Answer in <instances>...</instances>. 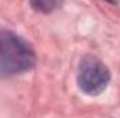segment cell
<instances>
[{
	"mask_svg": "<svg viewBox=\"0 0 120 118\" xmlns=\"http://www.w3.org/2000/svg\"><path fill=\"white\" fill-rule=\"evenodd\" d=\"M35 53L27 40L10 31L0 32V75H20L34 68Z\"/></svg>",
	"mask_w": 120,
	"mask_h": 118,
	"instance_id": "1",
	"label": "cell"
},
{
	"mask_svg": "<svg viewBox=\"0 0 120 118\" xmlns=\"http://www.w3.org/2000/svg\"><path fill=\"white\" fill-rule=\"evenodd\" d=\"M110 82L109 68L96 57L87 56L81 60L77 74L78 88L90 96H98Z\"/></svg>",
	"mask_w": 120,
	"mask_h": 118,
	"instance_id": "2",
	"label": "cell"
},
{
	"mask_svg": "<svg viewBox=\"0 0 120 118\" xmlns=\"http://www.w3.org/2000/svg\"><path fill=\"white\" fill-rule=\"evenodd\" d=\"M31 6L35 10H38V11L49 13V11H52L57 6V3H55V1H34V3H31Z\"/></svg>",
	"mask_w": 120,
	"mask_h": 118,
	"instance_id": "3",
	"label": "cell"
}]
</instances>
